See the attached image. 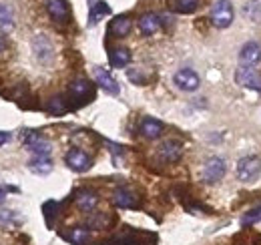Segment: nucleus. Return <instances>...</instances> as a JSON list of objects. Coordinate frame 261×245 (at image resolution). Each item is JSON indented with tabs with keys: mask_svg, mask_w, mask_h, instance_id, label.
<instances>
[{
	"mask_svg": "<svg viewBox=\"0 0 261 245\" xmlns=\"http://www.w3.org/2000/svg\"><path fill=\"white\" fill-rule=\"evenodd\" d=\"M157 237L151 233H143L130 227H123L115 237L109 239L111 245H151V241H155Z\"/></svg>",
	"mask_w": 261,
	"mask_h": 245,
	"instance_id": "nucleus-1",
	"label": "nucleus"
},
{
	"mask_svg": "<svg viewBox=\"0 0 261 245\" xmlns=\"http://www.w3.org/2000/svg\"><path fill=\"white\" fill-rule=\"evenodd\" d=\"M225 171H227L225 159H221V157H211V159L203 165V169H201V179H203L205 183L213 185L223 179Z\"/></svg>",
	"mask_w": 261,
	"mask_h": 245,
	"instance_id": "nucleus-2",
	"label": "nucleus"
},
{
	"mask_svg": "<svg viewBox=\"0 0 261 245\" xmlns=\"http://www.w3.org/2000/svg\"><path fill=\"white\" fill-rule=\"evenodd\" d=\"M211 22L217 29H227L233 22V6L229 0H217L211 6Z\"/></svg>",
	"mask_w": 261,
	"mask_h": 245,
	"instance_id": "nucleus-3",
	"label": "nucleus"
},
{
	"mask_svg": "<svg viewBox=\"0 0 261 245\" xmlns=\"http://www.w3.org/2000/svg\"><path fill=\"white\" fill-rule=\"evenodd\" d=\"M68 94H70L72 101H76V105H85V103H89L95 96V89H93V85H91L89 79H83L81 77V79H74L70 83Z\"/></svg>",
	"mask_w": 261,
	"mask_h": 245,
	"instance_id": "nucleus-4",
	"label": "nucleus"
},
{
	"mask_svg": "<svg viewBox=\"0 0 261 245\" xmlns=\"http://www.w3.org/2000/svg\"><path fill=\"white\" fill-rule=\"evenodd\" d=\"M261 173V161L255 157H243L237 163V177L245 183L255 181Z\"/></svg>",
	"mask_w": 261,
	"mask_h": 245,
	"instance_id": "nucleus-5",
	"label": "nucleus"
},
{
	"mask_svg": "<svg viewBox=\"0 0 261 245\" xmlns=\"http://www.w3.org/2000/svg\"><path fill=\"white\" fill-rule=\"evenodd\" d=\"M235 81L245 87V89H253V91H261V75L253 68V66H239L235 70Z\"/></svg>",
	"mask_w": 261,
	"mask_h": 245,
	"instance_id": "nucleus-6",
	"label": "nucleus"
},
{
	"mask_svg": "<svg viewBox=\"0 0 261 245\" xmlns=\"http://www.w3.org/2000/svg\"><path fill=\"white\" fill-rule=\"evenodd\" d=\"M65 163L68 165V169H72L76 173H85L93 167V159L81 149H70L65 155Z\"/></svg>",
	"mask_w": 261,
	"mask_h": 245,
	"instance_id": "nucleus-7",
	"label": "nucleus"
},
{
	"mask_svg": "<svg viewBox=\"0 0 261 245\" xmlns=\"http://www.w3.org/2000/svg\"><path fill=\"white\" fill-rule=\"evenodd\" d=\"M173 81H175V85H177L181 91H187V92L197 91L199 85H201L197 72L195 70H191V68H181V70H177Z\"/></svg>",
	"mask_w": 261,
	"mask_h": 245,
	"instance_id": "nucleus-8",
	"label": "nucleus"
},
{
	"mask_svg": "<svg viewBox=\"0 0 261 245\" xmlns=\"http://www.w3.org/2000/svg\"><path fill=\"white\" fill-rule=\"evenodd\" d=\"M46 10L57 24H65L70 20V8L66 0H46Z\"/></svg>",
	"mask_w": 261,
	"mask_h": 245,
	"instance_id": "nucleus-9",
	"label": "nucleus"
},
{
	"mask_svg": "<svg viewBox=\"0 0 261 245\" xmlns=\"http://www.w3.org/2000/svg\"><path fill=\"white\" fill-rule=\"evenodd\" d=\"M33 48H34V55L36 59L40 62H48L53 61L55 57V48H53V42L48 40L46 34H36L33 40Z\"/></svg>",
	"mask_w": 261,
	"mask_h": 245,
	"instance_id": "nucleus-10",
	"label": "nucleus"
},
{
	"mask_svg": "<svg viewBox=\"0 0 261 245\" xmlns=\"http://www.w3.org/2000/svg\"><path fill=\"white\" fill-rule=\"evenodd\" d=\"M113 203L121 209H137L141 203H139V197L127 189V187H119L115 193H113Z\"/></svg>",
	"mask_w": 261,
	"mask_h": 245,
	"instance_id": "nucleus-11",
	"label": "nucleus"
},
{
	"mask_svg": "<svg viewBox=\"0 0 261 245\" xmlns=\"http://www.w3.org/2000/svg\"><path fill=\"white\" fill-rule=\"evenodd\" d=\"M93 75H95V81H97V85L102 91H107L109 94H119V92H121V87L117 85V81H115L105 68L95 66V68H93Z\"/></svg>",
	"mask_w": 261,
	"mask_h": 245,
	"instance_id": "nucleus-12",
	"label": "nucleus"
},
{
	"mask_svg": "<svg viewBox=\"0 0 261 245\" xmlns=\"http://www.w3.org/2000/svg\"><path fill=\"white\" fill-rule=\"evenodd\" d=\"M239 61L243 62L245 66H253L261 61V46L255 42V40H249L241 46L239 51Z\"/></svg>",
	"mask_w": 261,
	"mask_h": 245,
	"instance_id": "nucleus-13",
	"label": "nucleus"
},
{
	"mask_svg": "<svg viewBox=\"0 0 261 245\" xmlns=\"http://www.w3.org/2000/svg\"><path fill=\"white\" fill-rule=\"evenodd\" d=\"M74 201H76V207H79L81 211L91 213L98 205V195L95 191H91V189H81V191H76Z\"/></svg>",
	"mask_w": 261,
	"mask_h": 245,
	"instance_id": "nucleus-14",
	"label": "nucleus"
},
{
	"mask_svg": "<svg viewBox=\"0 0 261 245\" xmlns=\"http://www.w3.org/2000/svg\"><path fill=\"white\" fill-rule=\"evenodd\" d=\"M159 155H161V159L167 161V163L179 161L181 155H183V145H181V141H175V139L165 141L163 145H161V149H159Z\"/></svg>",
	"mask_w": 261,
	"mask_h": 245,
	"instance_id": "nucleus-15",
	"label": "nucleus"
},
{
	"mask_svg": "<svg viewBox=\"0 0 261 245\" xmlns=\"http://www.w3.org/2000/svg\"><path fill=\"white\" fill-rule=\"evenodd\" d=\"M24 145L29 147V151H33L34 155H50V143L44 141L40 135L36 133H27L24 135Z\"/></svg>",
	"mask_w": 261,
	"mask_h": 245,
	"instance_id": "nucleus-16",
	"label": "nucleus"
},
{
	"mask_svg": "<svg viewBox=\"0 0 261 245\" xmlns=\"http://www.w3.org/2000/svg\"><path fill=\"white\" fill-rule=\"evenodd\" d=\"M133 29V20H130V16H117L115 20H111V24H109V34L111 36H115V38H123V36H127Z\"/></svg>",
	"mask_w": 261,
	"mask_h": 245,
	"instance_id": "nucleus-17",
	"label": "nucleus"
},
{
	"mask_svg": "<svg viewBox=\"0 0 261 245\" xmlns=\"http://www.w3.org/2000/svg\"><path fill=\"white\" fill-rule=\"evenodd\" d=\"M159 27H161V18L155 12H147V14H143L139 18V31L143 32L145 36L155 34V32L159 31Z\"/></svg>",
	"mask_w": 261,
	"mask_h": 245,
	"instance_id": "nucleus-18",
	"label": "nucleus"
},
{
	"mask_svg": "<svg viewBox=\"0 0 261 245\" xmlns=\"http://www.w3.org/2000/svg\"><path fill=\"white\" fill-rule=\"evenodd\" d=\"M29 169L36 175H48L53 171V161L48 155H34L29 161Z\"/></svg>",
	"mask_w": 261,
	"mask_h": 245,
	"instance_id": "nucleus-19",
	"label": "nucleus"
},
{
	"mask_svg": "<svg viewBox=\"0 0 261 245\" xmlns=\"http://www.w3.org/2000/svg\"><path fill=\"white\" fill-rule=\"evenodd\" d=\"M163 129H165L163 122L157 121V119L147 117V119L141 121V133H143V137H147V139H157V137H161Z\"/></svg>",
	"mask_w": 261,
	"mask_h": 245,
	"instance_id": "nucleus-20",
	"label": "nucleus"
},
{
	"mask_svg": "<svg viewBox=\"0 0 261 245\" xmlns=\"http://www.w3.org/2000/svg\"><path fill=\"white\" fill-rule=\"evenodd\" d=\"M109 61H111V66L115 68H123L130 62V53L129 48L125 46H117V48H111L109 51Z\"/></svg>",
	"mask_w": 261,
	"mask_h": 245,
	"instance_id": "nucleus-21",
	"label": "nucleus"
},
{
	"mask_svg": "<svg viewBox=\"0 0 261 245\" xmlns=\"http://www.w3.org/2000/svg\"><path fill=\"white\" fill-rule=\"evenodd\" d=\"M65 239L74 245H87L91 241V231L85 227H72L68 233H65Z\"/></svg>",
	"mask_w": 261,
	"mask_h": 245,
	"instance_id": "nucleus-22",
	"label": "nucleus"
},
{
	"mask_svg": "<svg viewBox=\"0 0 261 245\" xmlns=\"http://www.w3.org/2000/svg\"><path fill=\"white\" fill-rule=\"evenodd\" d=\"M107 14H111V6H109L107 2L98 0V2H95V4H91V12H89V27H95L98 20H100L102 16H107Z\"/></svg>",
	"mask_w": 261,
	"mask_h": 245,
	"instance_id": "nucleus-23",
	"label": "nucleus"
},
{
	"mask_svg": "<svg viewBox=\"0 0 261 245\" xmlns=\"http://www.w3.org/2000/svg\"><path fill=\"white\" fill-rule=\"evenodd\" d=\"M169 6L179 14H191L199 8V0H169Z\"/></svg>",
	"mask_w": 261,
	"mask_h": 245,
	"instance_id": "nucleus-24",
	"label": "nucleus"
},
{
	"mask_svg": "<svg viewBox=\"0 0 261 245\" xmlns=\"http://www.w3.org/2000/svg\"><path fill=\"white\" fill-rule=\"evenodd\" d=\"M14 27V16H12V8L4 2H0V31L10 32Z\"/></svg>",
	"mask_w": 261,
	"mask_h": 245,
	"instance_id": "nucleus-25",
	"label": "nucleus"
},
{
	"mask_svg": "<svg viewBox=\"0 0 261 245\" xmlns=\"http://www.w3.org/2000/svg\"><path fill=\"white\" fill-rule=\"evenodd\" d=\"M46 111H48L50 115H65L66 111H68V105H66V101L63 96H53V99L46 103Z\"/></svg>",
	"mask_w": 261,
	"mask_h": 245,
	"instance_id": "nucleus-26",
	"label": "nucleus"
},
{
	"mask_svg": "<svg viewBox=\"0 0 261 245\" xmlns=\"http://www.w3.org/2000/svg\"><path fill=\"white\" fill-rule=\"evenodd\" d=\"M257 221H261V205H259V207H253V209H249L247 213L241 217V225H243V227L255 225Z\"/></svg>",
	"mask_w": 261,
	"mask_h": 245,
	"instance_id": "nucleus-27",
	"label": "nucleus"
},
{
	"mask_svg": "<svg viewBox=\"0 0 261 245\" xmlns=\"http://www.w3.org/2000/svg\"><path fill=\"white\" fill-rule=\"evenodd\" d=\"M107 221H109L107 213H98V215H95V217H91V219H89V225H91V227H95V229H102V227L107 225Z\"/></svg>",
	"mask_w": 261,
	"mask_h": 245,
	"instance_id": "nucleus-28",
	"label": "nucleus"
},
{
	"mask_svg": "<svg viewBox=\"0 0 261 245\" xmlns=\"http://www.w3.org/2000/svg\"><path fill=\"white\" fill-rule=\"evenodd\" d=\"M10 141V133H4V131H0V147L4 145V143H8Z\"/></svg>",
	"mask_w": 261,
	"mask_h": 245,
	"instance_id": "nucleus-29",
	"label": "nucleus"
},
{
	"mask_svg": "<svg viewBox=\"0 0 261 245\" xmlns=\"http://www.w3.org/2000/svg\"><path fill=\"white\" fill-rule=\"evenodd\" d=\"M4 48H6V40L0 36V53H4Z\"/></svg>",
	"mask_w": 261,
	"mask_h": 245,
	"instance_id": "nucleus-30",
	"label": "nucleus"
},
{
	"mask_svg": "<svg viewBox=\"0 0 261 245\" xmlns=\"http://www.w3.org/2000/svg\"><path fill=\"white\" fill-rule=\"evenodd\" d=\"M4 197H6V191H4V189H0V203L4 201Z\"/></svg>",
	"mask_w": 261,
	"mask_h": 245,
	"instance_id": "nucleus-31",
	"label": "nucleus"
}]
</instances>
